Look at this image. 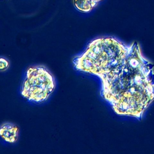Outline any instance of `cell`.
<instances>
[{
	"label": "cell",
	"mask_w": 154,
	"mask_h": 154,
	"mask_svg": "<svg viewBox=\"0 0 154 154\" xmlns=\"http://www.w3.org/2000/svg\"><path fill=\"white\" fill-rule=\"evenodd\" d=\"M101 94L114 111L140 119L154 100V65L135 42L124 62L100 77Z\"/></svg>",
	"instance_id": "cell-1"
},
{
	"label": "cell",
	"mask_w": 154,
	"mask_h": 154,
	"mask_svg": "<svg viewBox=\"0 0 154 154\" xmlns=\"http://www.w3.org/2000/svg\"><path fill=\"white\" fill-rule=\"evenodd\" d=\"M128 46L114 37H103L92 41L85 51L74 59L77 70L101 77L122 63L129 52Z\"/></svg>",
	"instance_id": "cell-2"
},
{
	"label": "cell",
	"mask_w": 154,
	"mask_h": 154,
	"mask_svg": "<svg viewBox=\"0 0 154 154\" xmlns=\"http://www.w3.org/2000/svg\"><path fill=\"white\" fill-rule=\"evenodd\" d=\"M55 87L54 78L46 68L31 66L27 70L21 94L29 101L41 103L48 99Z\"/></svg>",
	"instance_id": "cell-3"
},
{
	"label": "cell",
	"mask_w": 154,
	"mask_h": 154,
	"mask_svg": "<svg viewBox=\"0 0 154 154\" xmlns=\"http://www.w3.org/2000/svg\"><path fill=\"white\" fill-rule=\"evenodd\" d=\"M19 131L18 127L12 123H3L0 128L1 137L3 140L9 143H14L17 141Z\"/></svg>",
	"instance_id": "cell-4"
},
{
	"label": "cell",
	"mask_w": 154,
	"mask_h": 154,
	"mask_svg": "<svg viewBox=\"0 0 154 154\" xmlns=\"http://www.w3.org/2000/svg\"><path fill=\"white\" fill-rule=\"evenodd\" d=\"M75 7L79 11L83 12H90L95 6L89 0H74Z\"/></svg>",
	"instance_id": "cell-5"
},
{
	"label": "cell",
	"mask_w": 154,
	"mask_h": 154,
	"mask_svg": "<svg viewBox=\"0 0 154 154\" xmlns=\"http://www.w3.org/2000/svg\"><path fill=\"white\" fill-rule=\"evenodd\" d=\"M9 66V63L5 58H1L0 59V69L2 72L6 71Z\"/></svg>",
	"instance_id": "cell-6"
},
{
	"label": "cell",
	"mask_w": 154,
	"mask_h": 154,
	"mask_svg": "<svg viewBox=\"0 0 154 154\" xmlns=\"http://www.w3.org/2000/svg\"><path fill=\"white\" fill-rule=\"evenodd\" d=\"M89 1L91 2L96 7L98 5V3L102 0H89Z\"/></svg>",
	"instance_id": "cell-7"
}]
</instances>
